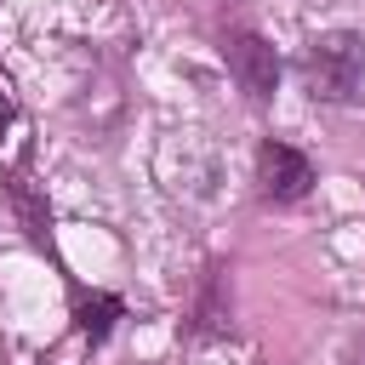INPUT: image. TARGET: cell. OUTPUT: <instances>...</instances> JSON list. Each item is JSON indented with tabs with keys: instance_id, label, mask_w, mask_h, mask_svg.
<instances>
[{
	"instance_id": "obj_6",
	"label": "cell",
	"mask_w": 365,
	"mask_h": 365,
	"mask_svg": "<svg viewBox=\"0 0 365 365\" xmlns=\"http://www.w3.org/2000/svg\"><path fill=\"white\" fill-rule=\"evenodd\" d=\"M6 120H11V103H6V97H0V131H6Z\"/></svg>"
},
{
	"instance_id": "obj_4",
	"label": "cell",
	"mask_w": 365,
	"mask_h": 365,
	"mask_svg": "<svg viewBox=\"0 0 365 365\" xmlns=\"http://www.w3.org/2000/svg\"><path fill=\"white\" fill-rule=\"evenodd\" d=\"M120 314H125V302H120V297H108V291H91V297H80V302H74V325H80V336H86L91 348L114 331V319H120Z\"/></svg>"
},
{
	"instance_id": "obj_2",
	"label": "cell",
	"mask_w": 365,
	"mask_h": 365,
	"mask_svg": "<svg viewBox=\"0 0 365 365\" xmlns=\"http://www.w3.org/2000/svg\"><path fill=\"white\" fill-rule=\"evenodd\" d=\"M222 57H228V68H234V80H240L245 97H257V103L274 97V86H279V57H274V46H268L262 34H251V29L222 34Z\"/></svg>"
},
{
	"instance_id": "obj_7",
	"label": "cell",
	"mask_w": 365,
	"mask_h": 365,
	"mask_svg": "<svg viewBox=\"0 0 365 365\" xmlns=\"http://www.w3.org/2000/svg\"><path fill=\"white\" fill-rule=\"evenodd\" d=\"M40 365H46V359H40Z\"/></svg>"
},
{
	"instance_id": "obj_5",
	"label": "cell",
	"mask_w": 365,
	"mask_h": 365,
	"mask_svg": "<svg viewBox=\"0 0 365 365\" xmlns=\"http://www.w3.org/2000/svg\"><path fill=\"white\" fill-rule=\"evenodd\" d=\"M348 365H365V331L354 336V348H348Z\"/></svg>"
},
{
	"instance_id": "obj_1",
	"label": "cell",
	"mask_w": 365,
	"mask_h": 365,
	"mask_svg": "<svg viewBox=\"0 0 365 365\" xmlns=\"http://www.w3.org/2000/svg\"><path fill=\"white\" fill-rule=\"evenodd\" d=\"M302 74H308V91L325 103H365V34L325 29L308 46Z\"/></svg>"
},
{
	"instance_id": "obj_3",
	"label": "cell",
	"mask_w": 365,
	"mask_h": 365,
	"mask_svg": "<svg viewBox=\"0 0 365 365\" xmlns=\"http://www.w3.org/2000/svg\"><path fill=\"white\" fill-rule=\"evenodd\" d=\"M257 182H262V200L291 205V200H302V194L314 188V165H308V154H302V148H291V143L268 137V143L257 148Z\"/></svg>"
}]
</instances>
